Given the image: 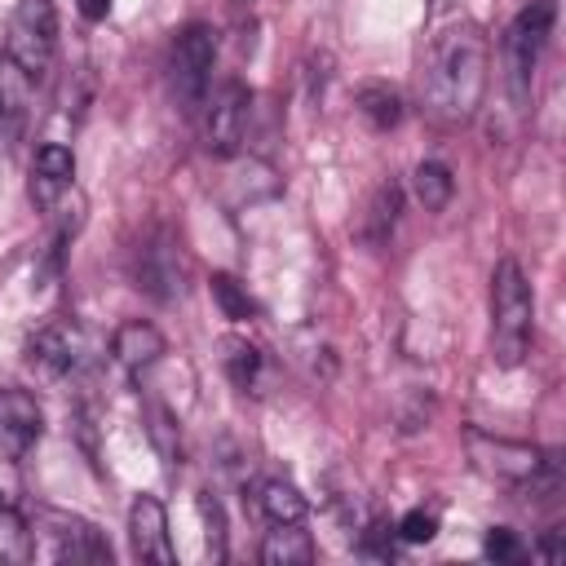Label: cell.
Returning a JSON list of instances; mask_svg holds the SVG:
<instances>
[{"instance_id":"6da1fadb","label":"cell","mask_w":566,"mask_h":566,"mask_svg":"<svg viewBox=\"0 0 566 566\" xmlns=\"http://www.w3.org/2000/svg\"><path fill=\"white\" fill-rule=\"evenodd\" d=\"M486 80H491V44L473 22H460L429 44L420 66V97L433 119L464 124L478 115Z\"/></svg>"},{"instance_id":"7a4b0ae2","label":"cell","mask_w":566,"mask_h":566,"mask_svg":"<svg viewBox=\"0 0 566 566\" xmlns=\"http://www.w3.org/2000/svg\"><path fill=\"white\" fill-rule=\"evenodd\" d=\"M535 336V292L517 256H500L491 270V358L517 367Z\"/></svg>"},{"instance_id":"3957f363","label":"cell","mask_w":566,"mask_h":566,"mask_svg":"<svg viewBox=\"0 0 566 566\" xmlns=\"http://www.w3.org/2000/svg\"><path fill=\"white\" fill-rule=\"evenodd\" d=\"M553 18H557V0H531L504 31V80H509V93H513V106H526L531 102V80H535V62L548 44V31H553Z\"/></svg>"},{"instance_id":"277c9868","label":"cell","mask_w":566,"mask_h":566,"mask_svg":"<svg viewBox=\"0 0 566 566\" xmlns=\"http://www.w3.org/2000/svg\"><path fill=\"white\" fill-rule=\"evenodd\" d=\"M57 53V9L53 0H18L4 27V57H13L27 75H44Z\"/></svg>"},{"instance_id":"5b68a950","label":"cell","mask_w":566,"mask_h":566,"mask_svg":"<svg viewBox=\"0 0 566 566\" xmlns=\"http://www.w3.org/2000/svg\"><path fill=\"white\" fill-rule=\"evenodd\" d=\"M212 62H217V31L212 27L190 22L186 31H177V40L168 49V80H172V93L181 97L186 111L203 106L208 80H212Z\"/></svg>"},{"instance_id":"8992f818","label":"cell","mask_w":566,"mask_h":566,"mask_svg":"<svg viewBox=\"0 0 566 566\" xmlns=\"http://www.w3.org/2000/svg\"><path fill=\"white\" fill-rule=\"evenodd\" d=\"M464 447H469V460L478 473L495 478V482H509V486H531V478L544 469V455L539 447L531 442H513V438H500V433H486V429H464Z\"/></svg>"},{"instance_id":"52a82bcc","label":"cell","mask_w":566,"mask_h":566,"mask_svg":"<svg viewBox=\"0 0 566 566\" xmlns=\"http://www.w3.org/2000/svg\"><path fill=\"white\" fill-rule=\"evenodd\" d=\"M44 539V553L53 562H111V544L102 539V531L75 513L62 509H40L35 513V531Z\"/></svg>"},{"instance_id":"ba28073f","label":"cell","mask_w":566,"mask_h":566,"mask_svg":"<svg viewBox=\"0 0 566 566\" xmlns=\"http://www.w3.org/2000/svg\"><path fill=\"white\" fill-rule=\"evenodd\" d=\"M203 146L212 155H234L243 133H248V111H252V88L243 80H226L208 102H203Z\"/></svg>"},{"instance_id":"9c48e42d","label":"cell","mask_w":566,"mask_h":566,"mask_svg":"<svg viewBox=\"0 0 566 566\" xmlns=\"http://www.w3.org/2000/svg\"><path fill=\"white\" fill-rule=\"evenodd\" d=\"M133 279L146 296L155 301H177L181 296V279H186V261H181V248L168 230H155L142 248H137V261H133Z\"/></svg>"},{"instance_id":"30bf717a","label":"cell","mask_w":566,"mask_h":566,"mask_svg":"<svg viewBox=\"0 0 566 566\" xmlns=\"http://www.w3.org/2000/svg\"><path fill=\"white\" fill-rule=\"evenodd\" d=\"M44 433V411L35 402V394L27 389H0V451L9 460H22Z\"/></svg>"},{"instance_id":"8fae6325","label":"cell","mask_w":566,"mask_h":566,"mask_svg":"<svg viewBox=\"0 0 566 566\" xmlns=\"http://www.w3.org/2000/svg\"><path fill=\"white\" fill-rule=\"evenodd\" d=\"M128 539H133V553L142 562H155V566H172L177 553H172V535H168V513L155 495H137L133 509H128Z\"/></svg>"},{"instance_id":"7c38bea8","label":"cell","mask_w":566,"mask_h":566,"mask_svg":"<svg viewBox=\"0 0 566 566\" xmlns=\"http://www.w3.org/2000/svg\"><path fill=\"white\" fill-rule=\"evenodd\" d=\"M71 181H75V155H71V146L44 142L35 150V164H31V199L40 208H53L57 195L71 190Z\"/></svg>"},{"instance_id":"4fadbf2b","label":"cell","mask_w":566,"mask_h":566,"mask_svg":"<svg viewBox=\"0 0 566 566\" xmlns=\"http://www.w3.org/2000/svg\"><path fill=\"white\" fill-rule=\"evenodd\" d=\"M27 363L44 376H66L80 363V332L66 323H49L27 340Z\"/></svg>"},{"instance_id":"5bb4252c","label":"cell","mask_w":566,"mask_h":566,"mask_svg":"<svg viewBox=\"0 0 566 566\" xmlns=\"http://www.w3.org/2000/svg\"><path fill=\"white\" fill-rule=\"evenodd\" d=\"M111 349H115V358H119L128 371H146L150 363H159V354L168 349V340H164V332H159L155 323L133 318V323H124V327L115 332Z\"/></svg>"},{"instance_id":"9a60e30c","label":"cell","mask_w":566,"mask_h":566,"mask_svg":"<svg viewBox=\"0 0 566 566\" xmlns=\"http://www.w3.org/2000/svg\"><path fill=\"white\" fill-rule=\"evenodd\" d=\"M31 97H35V75H27L13 57L0 53V128L18 133L31 111Z\"/></svg>"},{"instance_id":"2e32d148","label":"cell","mask_w":566,"mask_h":566,"mask_svg":"<svg viewBox=\"0 0 566 566\" xmlns=\"http://www.w3.org/2000/svg\"><path fill=\"white\" fill-rule=\"evenodd\" d=\"M398 208H402V186H398V181H380V186L371 190L363 217H358V234H363V243L380 248V243L394 234V226H398Z\"/></svg>"},{"instance_id":"e0dca14e","label":"cell","mask_w":566,"mask_h":566,"mask_svg":"<svg viewBox=\"0 0 566 566\" xmlns=\"http://www.w3.org/2000/svg\"><path fill=\"white\" fill-rule=\"evenodd\" d=\"M265 566H310L314 562V535L301 522H274V531L261 539Z\"/></svg>"},{"instance_id":"ac0fdd59","label":"cell","mask_w":566,"mask_h":566,"mask_svg":"<svg viewBox=\"0 0 566 566\" xmlns=\"http://www.w3.org/2000/svg\"><path fill=\"white\" fill-rule=\"evenodd\" d=\"M221 367H226V376H230V385L234 389H252L256 394V380H261V367H265V354L248 340V336H226L221 340Z\"/></svg>"},{"instance_id":"d6986e66","label":"cell","mask_w":566,"mask_h":566,"mask_svg":"<svg viewBox=\"0 0 566 566\" xmlns=\"http://www.w3.org/2000/svg\"><path fill=\"white\" fill-rule=\"evenodd\" d=\"M256 509H261V517L274 526V522H305V495L292 486V482H283V478H265L261 486H256Z\"/></svg>"},{"instance_id":"ffe728a7","label":"cell","mask_w":566,"mask_h":566,"mask_svg":"<svg viewBox=\"0 0 566 566\" xmlns=\"http://www.w3.org/2000/svg\"><path fill=\"white\" fill-rule=\"evenodd\" d=\"M451 190H455V177H451V168L438 164V159H424V164L411 172V195H416V203H420L424 212H442V208L451 203Z\"/></svg>"},{"instance_id":"44dd1931","label":"cell","mask_w":566,"mask_h":566,"mask_svg":"<svg viewBox=\"0 0 566 566\" xmlns=\"http://www.w3.org/2000/svg\"><path fill=\"white\" fill-rule=\"evenodd\" d=\"M358 111L367 115L371 128L389 133V128L402 119V97H398L389 84H363V88H358Z\"/></svg>"},{"instance_id":"7402d4cb","label":"cell","mask_w":566,"mask_h":566,"mask_svg":"<svg viewBox=\"0 0 566 566\" xmlns=\"http://www.w3.org/2000/svg\"><path fill=\"white\" fill-rule=\"evenodd\" d=\"M208 287H212V301L221 305V314H226V318L248 323V318L256 314V301L248 296V287H243L234 274H212V279H208Z\"/></svg>"},{"instance_id":"603a6c76","label":"cell","mask_w":566,"mask_h":566,"mask_svg":"<svg viewBox=\"0 0 566 566\" xmlns=\"http://www.w3.org/2000/svg\"><path fill=\"white\" fill-rule=\"evenodd\" d=\"M31 557V531L18 513L0 509V562H27Z\"/></svg>"},{"instance_id":"cb8c5ba5","label":"cell","mask_w":566,"mask_h":566,"mask_svg":"<svg viewBox=\"0 0 566 566\" xmlns=\"http://www.w3.org/2000/svg\"><path fill=\"white\" fill-rule=\"evenodd\" d=\"M438 535V513L433 509H407L398 517V539L402 544H429Z\"/></svg>"},{"instance_id":"d4e9b609","label":"cell","mask_w":566,"mask_h":566,"mask_svg":"<svg viewBox=\"0 0 566 566\" xmlns=\"http://www.w3.org/2000/svg\"><path fill=\"white\" fill-rule=\"evenodd\" d=\"M150 438H155V447H159V455L168 464L181 460V438H177V424H172V416L164 407H150Z\"/></svg>"},{"instance_id":"484cf974","label":"cell","mask_w":566,"mask_h":566,"mask_svg":"<svg viewBox=\"0 0 566 566\" xmlns=\"http://www.w3.org/2000/svg\"><path fill=\"white\" fill-rule=\"evenodd\" d=\"M482 553H486L491 562H517V557H522V539H517V531H509V526H491L486 539H482Z\"/></svg>"},{"instance_id":"4316f807","label":"cell","mask_w":566,"mask_h":566,"mask_svg":"<svg viewBox=\"0 0 566 566\" xmlns=\"http://www.w3.org/2000/svg\"><path fill=\"white\" fill-rule=\"evenodd\" d=\"M111 13V0H80V18H88V22H102Z\"/></svg>"},{"instance_id":"83f0119b","label":"cell","mask_w":566,"mask_h":566,"mask_svg":"<svg viewBox=\"0 0 566 566\" xmlns=\"http://www.w3.org/2000/svg\"><path fill=\"white\" fill-rule=\"evenodd\" d=\"M562 553H566V548H562V535H548V539H544V557H548V562H557Z\"/></svg>"},{"instance_id":"f1b7e54d","label":"cell","mask_w":566,"mask_h":566,"mask_svg":"<svg viewBox=\"0 0 566 566\" xmlns=\"http://www.w3.org/2000/svg\"><path fill=\"white\" fill-rule=\"evenodd\" d=\"M0 509H4V495H0Z\"/></svg>"}]
</instances>
